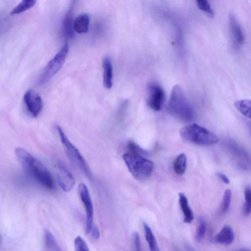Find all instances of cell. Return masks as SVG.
<instances>
[{
    "mask_svg": "<svg viewBox=\"0 0 251 251\" xmlns=\"http://www.w3.org/2000/svg\"><path fill=\"white\" fill-rule=\"evenodd\" d=\"M144 228L145 230V237L148 243L149 248L151 251H157L159 250L157 244L155 237L148 224L143 223Z\"/></svg>",
    "mask_w": 251,
    "mask_h": 251,
    "instance_id": "44dd1931",
    "label": "cell"
},
{
    "mask_svg": "<svg viewBox=\"0 0 251 251\" xmlns=\"http://www.w3.org/2000/svg\"><path fill=\"white\" fill-rule=\"evenodd\" d=\"M147 103L154 111H159L162 106L165 94L162 87L155 83H151L148 86Z\"/></svg>",
    "mask_w": 251,
    "mask_h": 251,
    "instance_id": "9c48e42d",
    "label": "cell"
},
{
    "mask_svg": "<svg viewBox=\"0 0 251 251\" xmlns=\"http://www.w3.org/2000/svg\"><path fill=\"white\" fill-rule=\"evenodd\" d=\"M76 0H72V6H73V5L76 2Z\"/></svg>",
    "mask_w": 251,
    "mask_h": 251,
    "instance_id": "1f68e13d",
    "label": "cell"
},
{
    "mask_svg": "<svg viewBox=\"0 0 251 251\" xmlns=\"http://www.w3.org/2000/svg\"><path fill=\"white\" fill-rule=\"evenodd\" d=\"M23 99L29 113L33 117H37L43 108L40 96L33 90L29 89L25 93Z\"/></svg>",
    "mask_w": 251,
    "mask_h": 251,
    "instance_id": "30bf717a",
    "label": "cell"
},
{
    "mask_svg": "<svg viewBox=\"0 0 251 251\" xmlns=\"http://www.w3.org/2000/svg\"><path fill=\"white\" fill-rule=\"evenodd\" d=\"M122 158L133 177L138 180H144L151 174L153 162L140 154L127 152Z\"/></svg>",
    "mask_w": 251,
    "mask_h": 251,
    "instance_id": "3957f363",
    "label": "cell"
},
{
    "mask_svg": "<svg viewBox=\"0 0 251 251\" xmlns=\"http://www.w3.org/2000/svg\"><path fill=\"white\" fill-rule=\"evenodd\" d=\"M90 17L88 14L83 13L78 15L74 20V28L79 34L87 33L89 30Z\"/></svg>",
    "mask_w": 251,
    "mask_h": 251,
    "instance_id": "9a60e30c",
    "label": "cell"
},
{
    "mask_svg": "<svg viewBox=\"0 0 251 251\" xmlns=\"http://www.w3.org/2000/svg\"><path fill=\"white\" fill-rule=\"evenodd\" d=\"M37 0H22L10 12L11 15L22 13L32 8L36 3Z\"/></svg>",
    "mask_w": 251,
    "mask_h": 251,
    "instance_id": "d6986e66",
    "label": "cell"
},
{
    "mask_svg": "<svg viewBox=\"0 0 251 251\" xmlns=\"http://www.w3.org/2000/svg\"><path fill=\"white\" fill-rule=\"evenodd\" d=\"M92 237L95 239H98L100 238V234L99 230L96 226H93L91 230Z\"/></svg>",
    "mask_w": 251,
    "mask_h": 251,
    "instance_id": "f546056e",
    "label": "cell"
},
{
    "mask_svg": "<svg viewBox=\"0 0 251 251\" xmlns=\"http://www.w3.org/2000/svg\"><path fill=\"white\" fill-rule=\"evenodd\" d=\"M58 183L65 192H69L73 188L75 184V179L68 168L62 163H58L56 166Z\"/></svg>",
    "mask_w": 251,
    "mask_h": 251,
    "instance_id": "8fae6325",
    "label": "cell"
},
{
    "mask_svg": "<svg viewBox=\"0 0 251 251\" xmlns=\"http://www.w3.org/2000/svg\"><path fill=\"white\" fill-rule=\"evenodd\" d=\"M234 239V234L232 228L228 226H224L213 239L215 242L223 244L230 245Z\"/></svg>",
    "mask_w": 251,
    "mask_h": 251,
    "instance_id": "4fadbf2b",
    "label": "cell"
},
{
    "mask_svg": "<svg viewBox=\"0 0 251 251\" xmlns=\"http://www.w3.org/2000/svg\"><path fill=\"white\" fill-rule=\"evenodd\" d=\"M245 203L243 207V213L248 216L251 213V187L247 186L244 191Z\"/></svg>",
    "mask_w": 251,
    "mask_h": 251,
    "instance_id": "603a6c76",
    "label": "cell"
},
{
    "mask_svg": "<svg viewBox=\"0 0 251 251\" xmlns=\"http://www.w3.org/2000/svg\"><path fill=\"white\" fill-rule=\"evenodd\" d=\"M75 250L76 251H88V246L85 240L80 236H77L74 240Z\"/></svg>",
    "mask_w": 251,
    "mask_h": 251,
    "instance_id": "484cf974",
    "label": "cell"
},
{
    "mask_svg": "<svg viewBox=\"0 0 251 251\" xmlns=\"http://www.w3.org/2000/svg\"><path fill=\"white\" fill-rule=\"evenodd\" d=\"M231 199V192L229 189H226L224 193L222 204V211L226 212L230 206Z\"/></svg>",
    "mask_w": 251,
    "mask_h": 251,
    "instance_id": "4316f807",
    "label": "cell"
},
{
    "mask_svg": "<svg viewBox=\"0 0 251 251\" xmlns=\"http://www.w3.org/2000/svg\"><path fill=\"white\" fill-rule=\"evenodd\" d=\"M217 175L225 183L228 184L229 183V179L225 174L219 172Z\"/></svg>",
    "mask_w": 251,
    "mask_h": 251,
    "instance_id": "4dcf8cb0",
    "label": "cell"
},
{
    "mask_svg": "<svg viewBox=\"0 0 251 251\" xmlns=\"http://www.w3.org/2000/svg\"><path fill=\"white\" fill-rule=\"evenodd\" d=\"M236 108L243 115L251 119V100H240L234 103Z\"/></svg>",
    "mask_w": 251,
    "mask_h": 251,
    "instance_id": "ac0fdd59",
    "label": "cell"
},
{
    "mask_svg": "<svg viewBox=\"0 0 251 251\" xmlns=\"http://www.w3.org/2000/svg\"><path fill=\"white\" fill-rule=\"evenodd\" d=\"M225 146L238 168L243 170L251 169V158L237 143L228 140L225 142Z\"/></svg>",
    "mask_w": 251,
    "mask_h": 251,
    "instance_id": "52a82bcc",
    "label": "cell"
},
{
    "mask_svg": "<svg viewBox=\"0 0 251 251\" xmlns=\"http://www.w3.org/2000/svg\"><path fill=\"white\" fill-rule=\"evenodd\" d=\"M179 202L184 216V222L191 223L194 219V214L189 205L187 197L182 193H179Z\"/></svg>",
    "mask_w": 251,
    "mask_h": 251,
    "instance_id": "e0dca14e",
    "label": "cell"
},
{
    "mask_svg": "<svg viewBox=\"0 0 251 251\" xmlns=\"http://www.w3.org/2000/svg\"><path fill=\"white\" fill-rule=\"evenodd\" d=\"M56 128L66 153L70 160L74 165L83 172L88 178L91 179L92 177V173L85 159L78 150L66 137L62 128L58 125L56 126Z\"/></svg>",
    "mask_w": 251,
    "mask_h": 251,
    "instance_id": "5b68a950",
    "label": "cell"
},
{
    "mask_svg": "<svg viewBox=\"0 0 251 251\" xmlns=\"http://www.w3.org/2000/svg\"><path fill=\"white\" fill-rule=\"evenodd\" d=\"M62 30L66 38L70 39L74 37L75 31L74 28V20L71 8L66 13L63 20Z\"/></svg>",
    "mask_w": 251,
    "mask_h": 251,
    "instance_id": "2e32d148",
    "label": "cell"
},
{
    "mask_svg": "<svg viewBox=\"0 0 251 251\" xmlns=\"http://www.w3.org/2000/svg\"><path fill=\"white\" fill-rule=\"evenodd\" d=\"M77 192L81 201L83 203L86 211V222L84 232L88 234L91 232L93 226V205L90 195L87 186L83 183L78 186Z\"/></svg>",
    "mask_w": 251,
    "mask_h": 251,
    "instance_id": "ba28073f",
    "label": "cell"
},
{
    "mask_svg": "<svg viewBox=\"0 0 251 251\" xmlns=\"http://www.w3.org/2000/svg\"><path fill=\"white\" fill-rule=\"evenodd\" d=\"M45 247L49 251H61L57 241L52 233L48 229L45 232Z\"/></svg>",
    "mask_w": 251,
    "mask_h": 251,
    "instance_id": "ffe728a7",
    "label": "cell"
},
{
    "mask_svg": "<svg viewBox=\"0 0 251 251\" xmlns=\"http://www.w3.org/2000/svg\"><path fill=\"white\" fill-rule=\"evenodd\" d=\"M229 25L232 44L235 47L239 48L244 42V34L240 24L232 14L229 16Z\"/></svg>",
    "mask_w": 251,
    "mask_h": 251,
    "instance_id": "7c38bea8",
    "label": "cell"
},
{
    "mask_svg": "<svg viewBox=\"0 0 251 251\" xmlns=\"http://www.w3.org/2000/svg\"><path fill=\"white\" fill-rule=\"evenodd\" d=\"M128 152L141 155L142 156L148 155V152L141 148L138 145L130 141L127 144Z\"/></svg>",
    "mask_w": 251,
    "mask_h": 251,
    "instance_id": "83f0119b",
    "label": "cell"
},
{
    "mask_svg": "<svg viewBox=\"0 0 251 251\" xmlns=\"http://www.w3.org/2000/svg\"><path fill=\"white\" fill-rule=\"evenodd\" d=\"M103 84L105 88L110 89L112 86L113 68L110 58L105 56L102 60Z\"/></svg>",
    "mask_w": 251,
    "mask_h": 251,
    "instance_id": "5bb4252c",
    "label": "cell"
},
{
    "mask_svg": "<svg viewBox=\"0 0 251 251\" xmlns=\"http://www.w3.org/2000/svg\"><path fill=\"white\" fill-rule=\"evenodd\" d=\"M167 110L171 115L184 122H190L194 119L193 109L178 85L172 90Z\"/></svg>",
    "mask_w": 251,
    "mask_h": 251,
    "instance_id": "7a4b0ae2",
    "label": "cell"
},
{
    "mask_svg": "<svg viewBox=\"0 0 251 251\" xmlns=\"http://www.w3.org/2000/svg\"><path fill=\"white\" fill-rule=\"evenodd\" d=\"M198 7L210 17H213L214 12L208 0H196Z\"/></svg>",
    "mask_w": 251,
    "mask_h": 251,
    "instance_id": "d4e9b609",
    "label": "cell"
},
{
    "mask_svg": "<svg viewBox=\"0 0 251 251\" xmlns=\"http://www.w3.org/2000/svg\"><path fill=\"white\" fill-rule=\"evenodd\" d=\"M206 231V224L204 220L201 217L198 219V226L197 228L195 239L197 241H201L204 237Z\"/></svg>",
    "mask_w": 251,
    "mask_h": 251,
    "instance_id": "cb8c5ba5",
    "label": "cell"
},
{
    "mask_svg": "<svg viewBox=\"0 0 251 251\" xmlns=\"http://www.w3.org/2000/svg\"><path fill=\"white\" fill-rule=\"evenodd\" d=\"M132 238L135 250H141V242L139 234L135 231L132 234Z\"/></svg>",
    "mask_w": 251,
    "mask_h": 251,
    "instance_id": "f1b7e54d",
    "label": "cell"
},
{
    "mask_svg": "<svg viewBox=\"0 0 251 251\" xmlns=\"http://www.w3.org/2000/svg\"><path fill=\"white\" fill-rule=\"evenodd\" d=\"M186 157L185 154H179L175 159L174 169L176 173L181 175L184 173L186 168Z\"/></svg>",
    "mask_w": 251,
    "mask_h": 251,
    "instance_id": "7402d4cb",
    "label": "cell"
},
{
    "mask_svg": "<svg viewBox=\"0 0 251 251\" xmlns=\"http://www.w3.org/2000/svg\"><path fill=\"white\" fill-rule=\"evenodd\" d=\"M15 155L24 170L40 185L47 189L54 187L53 180L48 168L24 149L18 147Z\"/></svg>",
    "mask_w": 251,
    "mask_h": 251,
    "instance_id": "6da1fadb",
    "label": "cell"
},
{
    "mask_svg": "<svg viewBox=\"0 0 251 251\" xmlns=\"http://www.w3.org/2000/svg\"><path fill=\"white\" fill-rule=\"evenodd\" d=\"M179 134L184 139L200 145H213L219 141L216 135L196 124L183 126L180 129Z\"/></svg>",
    "mask_w": 251,
    "mask_h": 251,
    "instance_id": "277c9868",
    "label": "cell"
},
{
    "mask_svg": "<svg viewBox=\"0 0 251 251\" xmlns=\"http://www.w3.org/2000/svg\"><path fill=\"white\" fill-rule=\"evenodd\" d=\"M69 50V46L65 44L49 61L41 75L40 84L48 82L59 71L65 61Z\"/></svg>",
    "mask_w": 251,
    "mask_h": 251,
    "instance_id": "8992f818",
    "label": "cell"
}]
</instances>
